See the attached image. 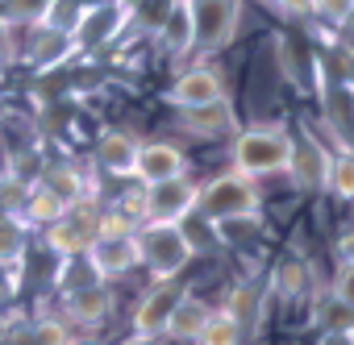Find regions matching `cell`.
Listing matches in <instances>:
<instances>
[{"label": "cell", "instance_id": "cell-1", "mask_svg": "<svg viewBox=\"0 0 354 345\" xmlns=\"http://www.w3.org/2000/svg\"><path fill=\"white\" fill-rule=\"evenodd\" d=\"M288 158H292V133L283 125H254L242 129L230 146V170L246 179H263V175H288Z\"/></svg>", "mask_w": 354, "mask_h": 345}, {"label": "cell", "instance_id": "cell-2", "mask_svg": "<svg viewBox=\"0 0 354 345\" xmlns=\"http://www.w3.org/2000/svg\"><path fill=\"white\" fill-rule=\"evenodd\" d=\"M263 213V192L254 179L238 175V170H225V175L201 184V200H196V217L201 221H234V217H259Z\"/></svg>", "mask_w": 354, "mask_h": 345}, {"label": "cell", "instance_id": "cell-3", "mask_svg": "<svg viewBox=\"0 0 354 345\" xmlns=\"http://www.w3.org/2000/svg\"><path fill=\"white\" fill-rule=\"evenodd\" d=\"M133 246H138V262L154 275V283L158 279H180V270L196 258L180 225H138Z\"/></svg>", "mask_w": 354, "mask_h": 345}, {"label": "cell", "instance_id": "cell-4", "mask_svg": "<svg viewBox=\"0 0 354 345\" xmlns=\"http://www.w3.org/2000/svg\"><path fill=\"white\" fill-rule=\"evenodd\" d=\"M133 13H138V0H88L80 21H75V30H71L75 55H92V50L113 46L129 30Z\"/></svg>", "mask_w": 354, "mask_h": 345}, {"label": "cell", "instance_id": "cell-5", "mask_svg": "<svg viewBox=\"0 0 354 345\" xmlns=\"http://www.w3.org/2000/svg\"><path fill=\"white\" fill-rule=\"evenodd\" d=\"M196 200H201V184L192 175L150 184L142 188V225H184L196 213Z\"/></svg>", "mask_w": 354, "mask_h": 345}, {"label": "cell", "instance_id": "cell-6", "mask_svg": "<svg viewBox=\"0 0 354 345\" xmlns=\"http://www.w3.org/2000/svg\"><path fill=\"white\" fill-rule=\"evenodd\" d=\"M100 237V208L84 196L75 204H67V213L46 225V246L59 254V258H84Z\"/></svg>", "mask_w": 354, "mask_h": 345}, {"label": "cell", "instance_id": "cell-7", "mask_svg": "<svg viewBox=\"0 0 354 345\" xmlns=\"http://www.w3.org/2000/svg\"><path fill=\"white\" fill-rule=\"evenodd\" d=\"M242 30V0H196V50L217 55Z\"/></svg>", "mask_w": 354, "mask_h": 345}, {"label": "cell", "instance_id": "cell-8", "mask_svg": "<svg viewBox=\"0 0 354 345\" xmlns=\"http://www.w3.org/2000/svg\"><path fill=\"white\" fill-rule=\"evenodd\" d=\"M154 42L167 59H188L196 50V0H167L154 21Z\"/></svg>", "mask_w": 354, "mask_h": 345}, {"label": "cell", "instance_id": "cell-9", "mask_svg": "<svg viewBox=\"0 0 354 345\" xmlns=\"http://www.w3.org/2000/svg\"><path fill=\"white\" fill-rule=\"evenodd\" d=\"M329 162H333V150L321 146L313 133L292 137V158H288V179H292V188L296 192H325Z\"/></svg>", "mask_w": 354, "mask_h": 345}, {"label": "cell", "instance_id": "cell-10", "mask_svg": "<svg viewBox=\"0 0 354 345\" xmlns=\"http://www.w3.org/2000/svg\"><path fill=\"white\" fill-rule=\"evenodd\" d=\"M162 100L171 104V108H180V112H188V108H209V104H221L225 100V79L213 71V67H188L180 79H175L167 92H162Z\"/></svg>", "mask_w": 354, "mask_h": 345}, {"label": "cell", "instance_id": "cell-11", "mask_svg": "<svg viewBox=\"0 0 354 345\" xmlns=\"http://www.w3.org/2000/svg\"><path fill=\"white\" fill-rule=\"evenodd\" d=\"M184 295H188V287L180 279H158L133 308V337H158Z\"/></svg>", "mask_w": 354, "mask_h": 345}, {"label": "cell", "instance_id": "cell-12", "mask_svg": "<svg viewBox=\"0 0 354 345\" xmlns=\"http://www.w3.org/2000/svg\"><path fill=\"white\" fill-rule=\"evenodd\" d=\"M188 175V154L184 146L175 141H142L138 146V162H133V179L150 184H167V179H180Z\"/></svg>", "mask_w": 354, "mask_h": 345}, {"label": "cell", "instance_id": "cell-13", "mask_svg": "<svg viewBox=\"0 0 354 345\" xmlns=\"http://www.w3.org/2000/svg\"><path fill=\"white\" fill-rule=\"evenodd\" d=\"M26 30V42H21V59L34 67V71H55L63 67L75 46H71V34H59L50 26H21Z\"/></svg>", "mask_w": 354, "mask_h": 345}, {"label": "cell", "instance_id": "cell-14", "mask_svg": "<svg viewBox=\"0 0 354 345\" xmlns=\"http://www.w3.org/2000/svg\"><path fill=\"white\" fill-rule=\"evenodd\" d=\"M88 258V266H92V275L96 279H121V275H129L133 266H138V246H133V233L129 237H96V246L84 254Z\"/></svg>", "mask_w": 354, "mask_h": 345}, {"label": "cell", "instance_id": "cell-15", "mask_svg": "<svg viewBox=\"0 0 354 345\" xmlns=\"http://www.w3.org/2000/svg\"><path fill=\"white\" fill-rule=\"evenodd\" d=\"M67 295V320L71 324H104L113 316V287L104 279H92L75 291H63Z\"/></svg>", "mask_w": 354, "mask_h": 345}, {"label": "cell", "instance_id": "cell-16", "mask_svg": "<svg viewBox=\"0 0 354 345\" xmlns=\"http://www.w3.org/2000/svg\"><path fill=\"white\" fill-rule=\"evenodd\" d=\"M138 137L129 129H104L100 141H96V162L109 170V175H121L129 179L133 175V162H138Z\"/></svg>", "mask_w": 354, "mask_h": 345}, {"label": "cell", "instance_id": "cell-17", "mask_svg": "<svg viewBox=\"0 0 354 345\" xmlns=\"http://www.w3.org/2000/svg\"><path fill=\"white\" fill-rule=\"evenodd\" d=\"M5 345H71V333L63 320H17L5 328Z\"/></svg>", "mask_w": 354, "mask_h": 345}, {"label": "cell", "instance_id": "cell-18", "mask_svg": "<svg viewBox=\"0 0 354 345\" xmlns=\"http://www.w3.org/2000/svg\"><path fill=\"white\" fill-rule=\"evenodd\" d=\"M180 125H184L192 137H209V141H213V137H221V133H234V129H238L230 100H221V104H209V108H188Z\"/></svg>", "mask_w": 354, "mask_h": 345}, {"label": "cell", "instance_id": "cell-19", "mask_svg": "<svg viewBox=\"0 0 354 345\" xmlns=\"http://www.w3.org/2000/svg\"><path fill=\"white\" fill-rule=\"evenodd\" d=\"M209 312H213V308L188 291L180 304H175V312H171V320H167V328H162V333H167L171 341H196V337H201V328H205V320H209Z\"/></svg>", "mask_w": 354, "mask_h": 345}, {"label": "cell", "instance_id": "cell-20", "mask_svg": "<svg viewBox=\"0 0 354 345\" xmlns=\"http://www.w3.org/2000/svg\"><path fill=\"white\" fill-rule=\"evenodd\" d=\"M263 287L259 283H238L234 287V295H230V304H225V312L242 324V333H250V328H259V316H263Z\"/></svg>", "mask_w": 354, "mask_h": 345}, {"label": "cell", "instance_id": "cell-21", "mask_svg": "<svg viewBox=\"0 0 354 345\" xmlns=\"http://www.w3.org/2000/svg\"><path fill=\"white\" fill-rule=\"evenodd\" d=\"M63 213H67V204H63L50 188L30 184V196H26V208H21V221H26V225H55Z\"/></svg>", "mask_w": 354, "mask_h": 345}, {"label": "cell", "instance_id": "cell-22", "mask_svg": "<svg viewBox=\"0 0 354 345\" xmlns=\"http://www.w3.org/2000/svg\"><path fill=\"white\" fill-rule=\"evenodd\" d=\"M26 246H30V225L17 221V217H0V270L21 266Z\"/></svg>", "mask_w": 354, "mask_h": 345}, {"label": "cell", "instance_id": "cell-23", "mask_svg": "<svg viewBox=\"0 0 354 345\" xmlns=\"http://www.w3.org/2000/svg\"><path fill=\"white\" fill-rule=\"evenodd\" d=\"M34 184H42V188H50L63 204H75V200H84V179H80V170L71 166V162H55V166H46L42 170V179H34Z\"/></svg>", "mask_w": 354, "mask_h": 345}, {"label": "cell", "instance_id": "cell-24", "mask_svg": "<svg viewBox=\"0 0 354 345\" xmlns=\"http://www.w3.org/2000/svg\"><path fill=\"white\" fill-rule=\"evenodd\" d=\"M242 341H246V333L225 308H213L205 328H201V337H196V345H242Z\"/></svg>", "mask_w": 354, "mask_h": 345}, {"label": "cell", "instance_id": "cell-25", "mask_svg": "<svg viewBox=\"0 0 354 345\" xmlns=\"http://www.w3.org/2000/svg\"><path fill=\"white\" fill-rule=\"evenodd\" d=\"M325 192H329V196H337V200H354V150L333 154V162H329V179H325Z\"/></svg>", "mask_w": 354, "mask_h": 345}, {"label": "cell", "instance_id": "cell-26", "mask_svg": "<svg viewBox=\"0 0 354 345\" xmlns=\"http://www.w3.org/2000/svg\"><path fill=\"white\" fill-rule=\"evenodd\" d=\"M84 5H88V0H46V13H42L38 26H50L59 34H71L75 21H80V13H84Z\"/></svg>", "mask_w": 354, "mask_h": 345}, {"label": "cell", "instance_id": "cell-27", "mask_svg": "<svg viewBox=\"0 0 354 345\" xmlns=\"http://www.w3.org/2000/svg\"><path fill=\"white\" fill-rule=\"evenodd\" d=\"M313 17L329 30H350L354 21V0H313Z\"/></svg>", "mask_w": 354, "mask_h": 345}, {"label": "cell", "instance_id": "cell-28", "mask_svg": "<svg viewBox=\"0 0 354 345\" xmlns=\"http://www.w3.org/2000/svg\"><path fill=\"white\" fill-rule=\"evenodd\" d=\"M46 13V0H5V26H38Z\"/></svg>", "mask_w": 354, "mask_h": 345}, {"label": "cell", "instance_id": "cell-29", "mask_svg": "<svg viewBox=\"0 0 354 345\" xmlns=\"http://www.w3.org/2000/svg\"><path fill=\"white\" fill-rule=\"evenodd\" d=\"M329 295H333L337 308H346V312L354 316V262H342V266H337V275H333V283H329Z\"/></svg>", "mask_w": 354, "mask_h": 345}, {"label": "cell", "instance_id": "cell-30", "mask_svg": "<svg viewBox=\"0 0 354 345\" xmlns=\"http://www.w3.org/2000/svg\"><path fill=\"white\" fill-rule=\"evenodd\" d=\"M304 279H308V266H304L300 258H288V262L275 270V287H279L283 295H296V291L304 287Z\"/></svg>", "mask_w": 354, "mask_h": 345}, {"label": "cell", "instance_id": "cell-31", "mask_svg": "<svg viewBox=\"0 0 354 345\" xmlns=\"http://www.w3.org/2000/svg\"><path fill=\"white\" fill-rule=\"evenodd\" d=\"M283 17H313V0H275Z\"/></svg>", "mask_w": 354, "mask_h": 345}, {"label": "cell", "instance_id": "cell-32", "mask_svg": "<svg viewBox=\"0 0 354 345\" xmlns=\"http://www.w3.org/2000/svg\"><path fill=\"white\" fill-rule=\"evenodd\" d=\"M9 63H13V30L0 21V75H5Z\"/></svg>", "mask_w": 354, "mask_h": 345}, {"label": "cell", "instance_id": "cell-33", "mask_svg": "<svg viewBox=\"0 0 354 345\" xmlns=\"http://www.w3.org/2000/svg\"><path fill=\"white\" fill-rule=\"evenodd\" d=\"M317 345H354V328H329Z\"/></svg>", "mask_w": 354, "mask_h": 345}, {"label": "cell", "instance_id": "cell-34", "mask_svg": "<svg viewBox=\"0 0 354 345\" xmlns=\"http://www.w3.org/2000/svg\"><path fill=\"white\" fill-rule=\"evenodd\" d=\"M337 250H342V262H354V233H346V237L337 241Z\"/></svg>", "mask_w": 354, "mask_h": 345}, {"label": "cell", "instance_id": "cell-35", "mask_svg": "<svg viewBox=\"0 0 354 345\" xmlns=\"http://www.w3.org/2000/svg\"><path fill=\"white\" fill-rule=\"evenodd\" d=\"M125 345H154V337H129Z\"/></svg>", "mask_w": 354, "mask_h": 345}, {"label": "cell", "instance_id": "cell-36", "mask_svg": "<svg viewBox=\"0 0 354 345\" xmlns=\"http://www.w3.org/2000/svg\"><path fill=\"white\" fill-rule=\"evenodd\" d=\"M80 345H100V341H80Z\"/></svg>", "mask_w": 354, "mask_h": 345}, {"label": "cell", "instance_id": "cell-37", "mask_svg": "<svg viewBox=\"0 0 354 345\" xmlns=\"http://www.w3.org/2000/svg\"><path fill=\"white\" fill-rule=\"evenodd\" d=\"M5 170H9V166H0V179H5Z\"/></svg>", "mask_w": 354, "mask_h": 345}, {"label": "cell", "instance_id": "cell-38", "mask_svg": "<svg viewBox=\"0 0 354 345\" xmlns=\"http://www.w3.org/2000/svg\"><path fill=\"white\" fill-rule=\"evenodd\" d=\"M267 5H275V0H267Z\"/></svg>", "mask_w": 354, "mask_h": 345}]
</instances>
